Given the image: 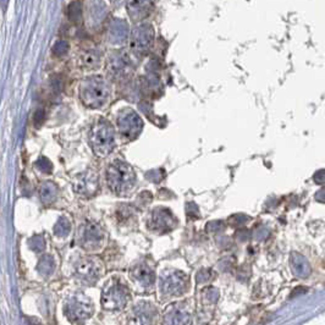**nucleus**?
I'll return each instance as SVG.
<instances>
[{
  "label": "nucleus",
  "instance_id": "1",
  "mask_svg": "<svg viewBox=\"0 0 325 325\" xmlns=\"http://www.w3.org/2000/svg\"><path fill=\"white\" fill-rule=\"evenodd\" d=\"M108 187L118 196H127L133 191L137 183V176L127 163L115 159L108 164L105 170Z\"/></svg>",
  "mask_w": 325,
  "mask_h": 325
},
{
  "label": "nucleus",
  "instance_id": "2",
  "mask_svg": "<svg viewBox=\"0 0 325 325\" xmlns=\"http://www.w3.org/2000/svg\"><path fill=\"white\" fill-rule=\"evenodd\" d=\"M90 143L94 154L108 157L115 148V129L107 119L94 121L90 131Z\"/></svg>",
  "mask_w": 325,
  "mask_h": 325
},
{
  "label": "nucleus",
  "instance_id": "3",
  "mask_svg": "<svg viewBox=\"0 0 325 325\" xmlns=\"http://www.w3.org/2000/svg\"><path fill=\"white\" fill-rule=\"evenodd\" d=\"M109 86L101 79L86 80L80 90L82 103L91 109H98L103 107L109 99Z\"/></svg>",
  "mask_w": 325,
  "mask_h": 325
},
{
  "label": "nucleus",
  "instance_id": "4",
  "mask_svg": "<svg viewBox=\"0 0 325 325\" xmlns=\"http://www.w3.org/2000/svg\"><path fill=\"white\" fill-rule=\"evenodd\" d=\"M130 299L129 290L119 282L105 286L103 291L102 304L105 309L119 310L127 304Z\"/></svg>",
  "mask_w": 325,
  "mask_h": 325
},
{
  "label": "nucleus",
  "instance_id": "5",
  "mask_svg": "<svg viewBox=\"0 0 325 325\" xmlns=\"http://www.w3.org/2000/svg\"><path fill=\"white\" fill-rule=\"evenodd\" d=\"M187 275L179 270L164 274L162 280H160V290H162L163 295L166 296V298L182 295L187 291Z\"/></svg>",
  "mask_w": 325,
  "mask_h": 325
},
{
  "label": "nucleus",
  "instance_id": "6",
  "mask_svg": "<svg viewBox=\"0 0 325 325\" xmlns=\"http://www.w3.org/2000/svg\"><path fill=\"white\" fill-rule=\"evenodd\" d=\"M143 122L132 109L121 110L118 115V130L125 140H133L140 135Z\"/></svg>",
  "mask_w": 325,
  "mask_h": 325
},
{
  "label": "nucleus",
  "instance_id": "7",
  "mask_svg": "<svg viewBox=\"0 0 325 325\" xmlns=\"http://www.w3.org/2000/svg\"><path fill=\"white\" fill-rule=\"evenodd\" d=\"M93 312V304L91 299L83 293L71 297L65 305V313L70 319H86L90 318Z\"/></svg>",
  "mask_w": 325,
  "mask_h": 325
},
{
  "label": "nucleus",
  "instance_id": "8",
  "mask_svg": "<svg viewBox=\"0 0 325 325\" xmlns=\"http://www.w3.org/2000/svg\"><path fill=\"white\" fill-rule=\"evenodd\" d=\"M75 192L81 196L91 197L96 194L99 190V177L98 174L93 170H87L85 173L77 175L74 179Z\"/></svg>",
  "mask_w": 325,
  "mask_h": 325
},
{
  "label": "nucleus",
  "instance_id": "9",
  "mask_svg": "<svg viewBox=\"0 0 325 325\" xmlns=\"http://www.w3.org/2000/svg\"><path fill=\"white\" fill-rule=\"evenodd\" d=\"M103 241H104V234L102 229H99L96 224L86 223L80 234V243L83 248L87 251H97L101 248Z\"/></svg>",
  "mask_w": 325,
  "mask_h": 325
},
{
  "label": "nucleus",
  "instance_id": "10",
  "mask_svg": "<svg viewBox=\"0 0 325 325\" xmlns=\"http://www.w3.org/2000/svg\"><path fill=\"white\" fill-rule=\"evenodd\" d=\"M102 273V265L93 258H83L76 264V275L80 280L92 284L99 279Z\"/></svg>",
  "mask_w": 325,
  "mask_h": 325
},
{
  "label": "nucleus",
  "instance_id": "11",
  "mask_svg": "<svg viewBox=\"0 0 325 325\" xmlns=\"http://www.w3.org/2000/svg\"><path fill=\"white\" fill-rule=\"evenodd\" d=\"M175 218L170 212L163 208L153 210L148 220V227L154 232H165L173 230Z\"/></svg>",
  "mask_w": 325,
  "mask_h": 325
},
{
  "label": "nucleus",
  "instance_id": "12",
  "mask_svg": "<svg viewBox=\"0 0 325 325\" xmlns=\"http://www.w3.org/2000/svg\"><path fill=\"white\" fill-rule=\"evenodd\" d=\"M131 279L137 284L142 285L143 287H151L154 284L155 275L153 269L146 263H140V264L135 265L131 269Z\"/></svg>",
  "mask_w": 325,
  "mask_h": 325
}]
</instances>
